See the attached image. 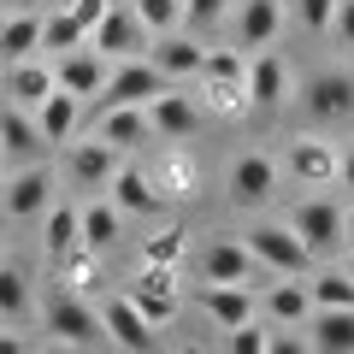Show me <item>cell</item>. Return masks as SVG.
<instances>
[{"label": "cell", "mask_w": 354, "mask_h": 354, "mask_svg": "<svg viewBox=\"0 0 354 354\" xmlns=\"http://www.w3.org/2000/svg\"><path fill=\"white\" fill-rule=\"evenodd\" d=\"M242 88H248V106H254V113L283 106V101H290V65H283V53L254 48V53H248V77H242Z\"/></svg>", "instance_id": "cell-5"}, {"label": "cell", "mask_w": 354, "mask_h": 354, "mask_svg": "<svg viewBox=\"0 0 354 354\" xmlns=\"http://www.w3.org/2000/svg\"><path fill=\"white\" fill-rule=\"evenodd\" d=\"M342 248H354V207L342 213Z\"/></svg>", "instance_id": "cell-43"}, {"label": "cell", "mask_w": 354, "mask_h": 354, "mask_svg": "<svg viewBox=\"0 0 354 354\" xmlns=\"http://www.w3.org/2000/svg\"><path fill=\"white\" fill-rule=\"evenodd\" d=\"M230 12V0H183V18H189L195 30H207V24H218V18Z\"/></svg>", "instance_id": "cell-40"}, {"label": "cell", "mask_w": 354, "mask_h": 354, "mask_svg": "<svg viewBox=\"0 0 354 354\" xmlns=\"http://www.w3.org/2000/svg\"><path fill=\"white\" fill-rule=\"evenodd\" d=\"M77 41H88V30L77 24L71 6H53V12L41 18V53H53V59H59V53H71Z\"/></svg>", "instance_id": "cell-30"}, {"label": "cell", "mask_w": 354, "mask_h": 354, "mask_svg": "<svg viewBox=\"0 0 354 354\" xmlns=\"http://www.w3.org/2000/svg\"><path fill=\"white\" fill-rule=\"evenodd\" d=\"M307 348L354 354V307H313V337H307Z\"/></svg>", "instance_id": "cell-25"}, {"label": "cell", "mask_w": 354, "mask_h": 354, "mask_svg": "<svg viewBox=\"0 0 354 354\" xmlns=\"http://www.w3.org/2000/svg\"><path fill=\"white\" fill-rule=\"evenodd\" d=\"M225 183H230V201L236 207H266L272 189H278V160L272 153H242Z\"/></svg>", "instance_id": "cell-13"}, {"label": "cell", "mask_w": 354, "mask_h": 354, "mask_svg": "<svg viewBox=\"0 0 354 354\" xmlns=\"http://www.w3.org/2000/svg\"><path fill=\"white\" fill-rule=\"evenodd\" d=\"M0 148H6V160H36L48 148V136L24 106H0Z\"/></svg>", "instance_id": "cell-24"}, {"label": "cell", "mask_w": 354, "mask_h": 354, "mask_svg": "<svg viewBox=\"0 0 354 354\" xmlns=\"http://www.w3.org/2000/svg\"><path fill=\"white\" fill-rule=\"evenodd\" d=\"M290 230L313 254H330V248H342V207L330 201V195H307V201L290 213Z\"/></svg>", "instance_id": "cell-6"}, {"label": "cell", "mask_w": 354, "mask_h": 354, "mask_svg": "<svg viewBox=\"0 0 354 354\" xmlns=\"http://www.w3.org/2000/svg\"><path fill=\"white\" fill-rule=\"evenodd\" d=\"M0 165H6V148H0Z\"/></svg>", "instance_id": "cell-48"}, {"label": "cell", "mask_w": 354, "mask_h": 354, "mask_svg": "<svg viewBox=\"0 0 354 354\" xmlns=\"http://www.w3.org/2000/svg\"><path fill=\"white\" fill-rule=\"evenodd\" d=\"M183 254H189V230H177V225L153 230V236L142 242V266H177Z\"/></svg>", "instance_id": "cell-32"}, {"label": "cell", "mask_w": 354, "mask_h": 354, "mask_svg": "<svg viewBox=\"0 0 354 354\" xmlns=\"http://www.w3.org/2000/svg\"><path fill=\"white\" fill-rule=\"evenodd\" d=\"M0 260H6V230H0Z\"/></svg>", "instance_id": "cell-46"}, {"label": "cell", "mask_w": 354, "mask_h": 354, "mask_svg": "<svg viewBox=\"0 0 354 354\" xmlns=\"http://www.w3.org/2000/svg\"><path fill=\"white\" fill-rule=\"evenodd\" d=\"M65 165H71V177L83 183V189H106L113 183V171H118V148L106 136H88V142H65Z\"/></svg>", "instance_id": "cell-17"}, {"label": "cell", "mask_w": 354, "mask_h": 354, "mask_svg": "<svg viewBox=\"0 0 354 354\" xmlns=\"http://www.w3.org/2000/svg\"><path fill=\"white\" fill-rule=\"evenodd\" d=\"M254 254H248V242L242 236H213L201 248V278L207 283H254Z\"/></svg>", "instance_id": "cell-14"}, {"label": "cell", "mask_w": 354, "mask_h": 354, "mask_svg": "<svg viewBox=\"0 0 354 354\" xmlns=\"http://www.w3.org/2000/svg\"><path fill=\"white\" fill-rule=\"evenodd\" d=\"M136 18L153 30V36H165V30L183 24V0H136Z\"/></svg>", "instance_id": "cell-36"}, {"label": "cell", "mask_w": 354, "mask_h": 354, "mask_svg": "<svg viewBox=\"0 0 354 354\" xmlns=\"http://www.w3.org/2000/svg\"><path fill=\"white\" fill-rule=\"evenodd\" d=\"M330 6H337V0H295V18H301V30L325 36V30H330Z\"/></svg>", "instance_id": "cell-38"}, {"label": "cell", "mask_w": 354, "mask_h": 354, "mask_svg": "<svg viewBox=\"0 0 354 354\" xmlns=\"http://www.w3.org/2000/svg\"><path fill=\"white\" fill-rule=\"evenodd\" d=\"M260 307H266V319H272V325H307V319H313V295H307V283H295V278L266 283Z\"/></svg>", "instance_id": "cell-22"}, {"label": "cell", "mask_w": 354, "mask_h": 354, "mask_svg": "<svg viewBox=\"0 0 354 354\" xmlns=\"http://www.w3.org/2000/svg\"><path fill=\"white\" fill-rule=\"evenodd\" d=\"M0 201H6V218H41V213L53 207V177H48V165L30 160L24 171L0 189Z\"/></svg>", "instance_id": "cell-15"}, {"label": "cell", "mask_w": 354, "mask_h": 354, "mask_svg": "<svg viewBox=\"0 0 354 354\" xmlns=\"http://www.w3.org/2000/svg\"><path fill=\"white\" fill-rule=\"evenodd\" d=\"M325 36H337V48L354 53V0H337V6H330V30Z\"/></svg>", "instance_id": "cell-39"}, {"label": "cell", "mask_w": 354, "mask_h": 354, "mask_svg": "<svg viewBox=\"0 0 354 354\" xmlns=\"http://www.w3.org/2000/svg\"><path fill=\"white\" fill-rule=\"evenodd\" d=\"M0 6H6V12H24V6H30V0H0Z\"/></svg>", "instance_id": "cell-45"}, {"label": "cell", "mask_w": 354, "mask_h": 354, "mask_svg": "<svg viewBox=\"0 0 354 354\" xmlns=\"http://www.w3.org/2000/svg\"><path fill=\"white\" fill-rule=\"evenodd\" d=\"M41 48V18L30 12H12V18H0V59L12 65V59H30V53Z\"/></svg>", "instance_id": "cell-28"}, {"label": "cell", "mask_w": 354, "mask_h": 354, "mask_svg": "<svg viewBox=\"0 0 354 354\" xmlns=\"http://www.w3.org/2000/svg\"><path fill=\"white\" fill-rule=\"evenodd\" d=\"M113 201H118V213H165V189L142 165H118L113 171Z\"/></svg>", "instance_id": "cell-21"}, {"label": "cell", "mask_w": 354, "mask_h": 354, "mask_svg": "<svg viewBox=\"0 0 354 354\" xmlns=\"http://www.w3.org/2000/svg\"><path fill=\"white\" fill-rule=\"evenodd\" d=\"M18 348H24L18 337H0V354H18Z\"/></svg>", "instance_id": "cell-44"}, {"label": "cell", "mask_w": 354, "mask_h": 354, "mask_svg": "<svg viewBox=\"0 0 354 354\" xmlns=\"http://www.w3.org/2000/svg\"><path fill=\"white\" fill-rule=\"evenodd\" d=\"M242 242H248L254 266H260V272H272V278H301L307 266H313V248H307L290 225H254Z\"/></svg>", "instance_id": "cell-1"}, {"label": "cell", "mask_w": 354, "mask_h": 354, "mask_svg": "<svg viewBox=\"0 0 354 354\" xmlns=\"http://www.w3.org/2000/svg\"><path fill=\"white\" fill-rule=\"evenodd\" d=\"M6 83H12V95H18V106H41L53 95V83H59V77H53V65H48V53H30V59H12V77H6Z\"/></svg>", "instance_id": "cell-26"}, {"label": "cell", "mask_w": 354, "mask_h": 354, "mask_svg": "<svg viewBox=\"0 0 354 354\" xmlns=\"http://www.w3.org/2000/svg\"><path fill=\"white\" fill-rule=\"evenodd\" d=\"M337 183H342V189H354V148L342 153V165H337Z\"/></svg>", "instance_id": "cell-42"}, {"label": "cell", "mask_w": 354, "mask_h": 354, "mask_svg": "<svg viewBox=\"0 0 354 354\" xmlns=\"http://www.w3.org/2000/svg\"><path fill=\"white\" fill-rule=\"evenodd\" d=\"M195 301H201V313L213 319L218 330H236V325H248V319L260 313V295H254V283H207V278H201Z\"/></svg>", "instance_id": "cell-9"}, {"label": "cell", "mask_w": 354, "mask_h": 354, "mask_svg": "<svg viewBox=\"0 0 354 354\" xmlns=\"http://www.w3.org/2000/svg\"><path fill=\"white\" fill-rule=\"evenodd\" d=\"M201 95H207V106H213V113H225V118L254 113V106H248V88H242V77H201Z\"/></svg>", "instance_id": "cell-31"}, {"label": "cell", "mask_w": 354, "mask_h": 354, "mask_svg": "<svg viewBox=\"0 0 354 354\" xmlns=\"http://www.w3.org/2000/svg\"><path fill=\"white\" fill-rule=\"evenodd\" d=\"M53 77H59V88H71V95H101V83L113 77V59H106L101 48H88V41H77L71 53H59V65H53Z\"/></svg>", "instance_id": "cell-11"}, {"label": "cell", "mask_w": 354, "mask_h": 354, "mask_svg": "<svg viewBox=\"0 0 354 354\" xmlns=\"http://www.w3.org/2000/svg\"><path fill=\"white\" fill-rule=\"evenodd\" d=\"M77 218H83V248H113L118 242V225H124V213H118V201H88L77 207Z\"/></svg>", "instance_id": "cell-29"}, {"label": "cell", "mask_w": 354, "mask_h": 354, "mask_svg": "<svg viewBox=\"0 0 354 354\" xmlns=\"http://www.w3.org/2000/svg\"><path fill=\"white\" fill-rule=\"evenodd\" d=\"M95 136H106L118 153L136 148V142H148V136H153L148 106H106V113H95Z\"/></svg>", "instance_id": "cell-23"}, {"label": "cell", "mask_w": 354, "mask_h": 354, "mask_svg": "<svg viewBox=\"0 0 354 354\" xmlns=\"http://www.w3.org/2000/svg\"><path fill=\"white\" fill-rule=\"evenodd\" d=\"M307 295H313V307H354V278L348 272H319L307 283Z\"/></svg>", "instance_id": "cell-34"}, {"label": "cell", "mask_w": 354, "mask_h": 354, "mask_svg": "<svg viewBox=\"0 0 354 354\" xmlns=\"http://www.w3.org/2000/svg\"><path fill=\"white\" fill-rule=\"evenodd\" d=\"M148 59L160 65V77L165 83H189V77H201V59H207V48L201 41H189V36H177V30H165V36H153L148 41Z\"/></svg>", "instance_id": "cell-18"}, {"label": "cell", "mask_w": 354, "mask_h": 354, "mask_svg": "<svg viewBox=\"0 0 354 354\" xmlns=\"http://www.w3.org/2000/svg\"><path fill=\"white\" fill-rule=\"evenodd\" d=\"M283 30V6L278 0H242L236 6V48L254 53V48H272Z\"/></svg>", "instance_id": "cell-19"}, {"label": "cell", "mask_w": 354, "mask_h": 354, "mask_svg": "<svg viewBox=\"0 0 354 354\" xmlns=\"http://www.w3.org/2000/svg\"><path fill=\"white\" fill-rule=\"evenodd\" d=\"M165 88L160 65L142 53V59H113V77L101 83V101H95V113H106V106H148L153 95Z\"/></svg>", "instance_id": "cell-3"}, {"label": "cell", "mask_w": 354, "mask_h": 354, "mask_svg": "<svg viewBox=\"0 0 354 354\" xmlns=\"http://www.w3.org/2000/svg\"><path fill=\"white\" fill-rule=\"evenodd\" d=\"M106 6H113V0H71V12H77V24L83 30H95L106 18Z\"/></svg>", "instance_id": "cell-41"}, {"label": "cell", "mask_w": 354, "mask_h": 354, "mask_svg": "<svg viewBox=\"0 0 354 354\" xmlns=\"http://www.w3.org/2000/svg\"><path fill=\"white\" fill-rule=\"evenodd\" d=\"M130 301L142 307V319H148L153 330L171 325L177 319V266H142L136 283H130Z\"/></svg>", "instance_id": "cell-8"}, {"label": "cell", "mask_w": 354, "mask_h": 354, "mask_svg": "<svg viewBox=\"0 0 354 354\" xmlns=\"http://www.w3.org/2000/svg\"><path fill=\"white\" fill-rule=\"evenodd\" d=\"M148 41H153V30L142 24L136 18V6H106V18L95 30H88V48H101L106 59H142V53H148Z\"/></svg>", "instance_id": "cell-4"}, {"label": "cell", "mask_w": 354, "mask_h": 354, "mask_svg": "<svg viewBox=\"0 0 354 354\" xmlns=\"http://www.w3.org/2000/svg\"><path fill=\"white\" fill-rule=\"evenodd\" d=\"M36 124H41V136H48V148H65V142L77 136V124H83V95H71V88L53 83V95L36 106Z\"/></svg>", "instance_id": "cell-20"}, {"label": "cell", "mask_w": 354, "mask_h": 354, "mask_svg": "<svg viewBox=\"0 0 354 354\" xmlns=\"http://www.w3.org/2000/svg\"><path fill=\"white\" fill-rule=\"evenodd\" d=\"M348 278H354V248H348Z\"/></svg>", "instance_id": "cell-47"}, {"label": "cell", "mask_w": 354, "mask_h": 354, "mask_svg": "<svg viewBox=\"0 0 354 354\" xmlns=\"http://www.w3.org/2000/svg\"><path fill=\"white\" fill-rule=\"evenodd\" d=\"M301 106H307L313 124H337V118H348L354 113V77L348 71H319L313 83H307Z\"/></svg>", "instance_id": "cell-12"}, {"label": "cell", "mask_w": 354, "mask_h": 354, "mask_svg": "<svg viewBox=\"0 0 354 354\" xmlns=\"http://www.w3.org/2000/svg\"><path fill=\"white\" fill-rule=\"evenodd\" d=\"M101 330H106V342H113V348H124V354H148L153 342V325L148 319H142V307L130 301V295H106L101 301Z\"/></svg>", "instance_id": "cell-7"}, {"label": "cell", "mask_w": 354, "mask_h": 354, "mask_svg": "<svg viewBox=\"0 0 354 354\" xmlns=\"http://www.w3.org/2000/svg\"><path fill=\"white\" fill-rule=\"evenodd\" d=\"M153 183H165V195H171V201H189L195 195V165L183 160V153H165V165H160V177H153Z\"/></svg>", "instance_id": "cell-35"}, {"label": "cell", "mask_w": 354, "mask_h": 354, "mask_svg": "<svg viewBox=\"0 0 354 354\" xmlns=\"http://www.w3.org/2000/svg\"><path fill=\"white\" fill-rule=\"evenodd\" d=\"M24 313H30V278L0 260V319H24Z\"/></svg>", "instance_id": "cell-33"}, {"label": "cell", "mask_w": 354, "mask_h": 354, "mask_svg": "<svg viewBox=\"0 0 354 354\" xmlns=\"http://www.w3.org/2000/svg\"><path fill=\"white\" fill-rule=\"evenodd\" d=\"M41 218H48V260L65 266L77 248H83V218H77V207H65V201H53Z\"/></svg>", "instance_id": "cell-27"}, {"label": "cell", "mask_w": 354, "mask_h": 354, "mask_svg": "<svg viewBox=\"0 0 354 354\" xmlns=\"http://www.w3.org/2000/svg\"><path fill=\"white\" fill-rule=\"evenodd\" d=\"M225 348H230V354H266V348H272V330H266L260 319H248V325L225 330Z\"/></svg>", "instance_id": "cell-37"}, {"label": "cell", "mask_w": 354, "mask_h": 354, "mask_svg": "<svg viewBox=\"0 0 354 354\" xmlns=\"http://www.w3.org/2000/svg\"><path fill=\"white\" fill-rule=\"evenodd\" d=\"M41 325H48V337L65 342V348H95V342H106L101 313L83 301V290H59V295H48V313H41Z\"/></svg>", "instance_id": "cell-2"}, {"label": "cell", "mask_w": 354, "mask_h": 354, "mask_svg": "<svg viewBox=\"0 0 354 354\" xmlns=\"http://www.w3.org/2000/svg\"><path fill=\"white\" fill-rule=\"evenodd\" d=\"M148 124H153V136H165V142H189L195 130H201V106L189 101V88H160L148 101Z\"/></svg>", "instance_id": "cell-10"}, {"label": "cell", "mask_w": 354, "mask_h": 354, "mask_svg": "<svg viewBox=\"0 0 354 354\" xmlns=\"http://www.w3.org/2000/svg\"><path fill=\"white\" fill-rule=\"evenodd\" d=\"M337 165H342V153L330 148L325 136H301L290 148V160H283V171H290L295 183H307V189H325L330 177H337Z\"/></svg>", "instance_id": "cell-16"}]
</instances>
